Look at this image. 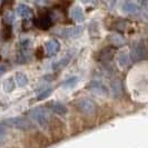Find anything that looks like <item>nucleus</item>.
<instances>
[{"label":"nucleus","instance_id":"1","mask_svg":"<svg viewBox=\"0 0 148 148\" xmlns=\"http://www.w3.org/2000/svg\"><path fill=\"white\" fill-rule=\"evenodd\" d=\"M30 118L32 119L37 125H39L40 127H46L48 125V114L47 111L45 110L44 108H35V109H31L29 112Z\"/></svg>","mask_w":148,"mask_h":148},{"label":"nucleus","instance_id":"2","mask_svg":"<svg viewBox=\"0 0 148 148\" xmlns=\"http://www.w3.org/2000/svg\"><path fill=\"white\" fill-rule=\"evenodd\" d=\"M77 109L85 114V115H92L97 110V105L94 100L89 99V98H82L77 101Z\"/></svg>","mask_w":148,"mask_h":148},{"label":"nucleus","instance_id":"3","mask_svg":"<svg viewBox=\"0 0 148 148\" xmlns=\"http://www.w3.org/2000/svg\"><path fill=\"white\" fill-rule=\"evenodd\" d=\"M7 126L14 127L17 129H21V130H29L34 128L32 123L29 119L25 118V117H15V118H10L6 121Z\"/></svg>","mask_w":148,"mask_h":148},{"label":"nucleus","instance_id":"4","mask_svg":"<svg viewBox=\"0 0 148 148\" xmlns=\"http://www.w3.org/2000/svg\"><path fill=\"white\" fill-rule=\"evenodd\" d=\"M132 59L135 60V61H138V60L144 59L147 55V50L145 48V46L140 42L138 44H135L132 47Z\"/></svg>","mask_w":148,"mask_h":148},{"label":"nucleus","instance_id":"5","mask_svg":"<svg viewBox=\"0 0 148 148\" xmlns=\"http://www.w3.org/2000/svg\"><path fill=\"white\" fill-rule=\"evenodd\" d=\"M88 89L92 92H96L98 95H101V96H106L108 94V89L105 86L104 84H101L98 80H92L88 84Z\"/></svg>","mask_w":148,"mask_h":148},{"label":"nucleus","instance_id":"6","mask_svg":"<svg viewBox=\"0 0 148 148\" xmlns=\"http://www.w3.org/2000/svg\"><path fill=\"white\" fill-rule=\"evenodd\" d=\"M82 32V27L77 26V27H71V28H66V29L61 30L60 35L62 37L66 38H76L78 37Z\"/></svg>","mask_w":148,"mask_h":148},{"label":"nucleus","instance_id":"7","mask_svg":"<svg viewBox=\"0 0 148 148\" xmlns=\"http://www.w3.org/2000/svg\"><path fill=\"white\" fill-rule=\"evenodd\" d=\"M123 11L128 15H136L140 12V7L133 1H126L123 5Z\"/></svg>","mask_w":148,"mask_h":148},{"label":"nucleus","instance_id":"8","mask_svg":"<svg viewBox=\"0 0 148 148\" xmlns=\"http://www.w3.org/2000/svg\"><path fill=\"white\" fill-rule=\"evenodd\" d=\"M60 49V44L58 40L56 39H51L49 40L47 44H46V51H47V55L48 56H53L56 55L57 52L59 51Z\"/></svg>","mask_w":148,"mask_h":148},{"label":"nucleus","instance_id":"9","mask_svg":"<svg viewBox=\"0 0 148 148\" xmlns=\"http://www.w3.org/2000/svg\"><path fill=\"white\" fill-rule=\"evenodd\" d=\"M110 91L112 94V96L118 98L123 95V85H121V82L118 80V79H115L112 80L110 84Z\"/></svg>","mask_w":148,"mask_h":148},{"label":"nucleus","instance_id":"10","mask_svg":"<svg viewBox=\"0 0 148 148\" xmlns=\"http://www.w3.org/2000/svg\"><path fill=\"white\" fill-rule=\"evenodd\" d=\"M48 106H49V109L53 111L55 114H57V115H65L67 112V107L64 104L59 103V101L50 103Z\"/></svg>","mask_w":148,"mask_h":148},{"label":"nucleus","instance_id":"11","mask_svg":"<svg viewBox=\"0 0 148 148\" xmlns=\"http://www.w3.org/2000/svg\"><path fill=\"white\" fill-rule=\"evenodd\" d=\"M16 14L19 17H22V18H30L32 16L30 7H28L27 5H23V3L18 5V7L16 9Z\"/></svg>","mask_w":148,"mask_h":148},{"label":"nucleus","instance_id":"12","mask_svg":"<svg viewBox=\"0 0 148 148\" xmlns=\"http://www.w3.org/2000/svg\"><path fill=\"white\" fill-rule=\"evenodd\" d=\"M36 23L40 29H49L52 25V20L49 16H41L37 19Z\"/></svg>","mask_w":148,"mask_h":148},{"label":"nucleus","instance_id":"13","mask_svg":"<svg viewBox=\"0 0 148 148\" xmlns=\"http://www.w3.org/2000/svg\"><path fill=\"white\" fill-rule=\"evenodd\" d=\"M112 56H114V49L110 48V47H107V48H105V49H103L100 51V53H99V60L103 61V62L109 61V60H111Z\"/></svg>","mask_w":148,"mask_h":148},{"label":"nucleus","instance_id":"14","mask_svg":"<svg viewBox=\"0 0 148 148\" xmlns=\"http://www.w3.org/2000/svg\"><path fill=\"white\" fill-rule=\"evenodd\" d=\"M70 15H71V17H73L74 20H76V21H78V22L84 21V19H85V16H84V12H82V9L79 7L73 8Z\"/></svg>","mask_w":148,"mask_h":148},{"label":"nucleus","instance_id":"15","mask_svg":"<svg viewBox=\"0 0 148 148\" xmlns=\"http://www.w3.org/2000/svg\"><path fill=\"white\" fill-rule=\"evenodd\" d=\"M130 57L128 56V53L127 52H120L118 56V64L120 67H123V68H126L130 65Z\"/></svg>","mask_w":148,"mask_h":148},{"label":"nucleus","instance_id":"16","mask_svg":"<svg viewBox=\"0 0 148 148\" xmlns=\"http://www.w3.org/2000/svg\"><path fill=\"white\" fill-rule=\"evenodd\" d=\"M28 84V77L23 74L16 75V85L18 87H25Z\"/></svg>","mask_w":148,"mask_h":148},{"label":"nucleus","instance_id":"17","mask_svg":"<svg viewBox=\"0 0 148 148\" xmlns=\"http://www.w3.org/2000/svg\"><path fill=\"white\" fill-rule=\"evenodd\" d=\"M15 86H16V84H15V82H14V79H12V78H9V79H7V80L5 82V84H3V89H5L6 92H10V91H12V90L15 89Z\"/></svg>","mask_w":148,"mask_h":148},{"label":"nucleus","instance_id":"18","mask_svg":"<svg viewBox=\"0 0 148 148\" xmlns=\"http://www.w3.org/2000/svg\"><path fill=\"white\" fill-rule=\"evenodd\" d=\"M78 82V78L77 77H71V78H69V79H67L65 82H62V87H65V88H70V87H74L75 85L77 84Z\"/></svg>","mask_w":148,"mask_h":148},{"label":"nucleus","instance_id":"19","mask_svg":"<svg viewBox=\"0 0 148 148\" xmlns=\"http://www.w3.org/2000/svg\"><path fill=\"white\" fill-rule=\"evenodd\" d=\"M52 92V88L51 87H49V88H46L45 90H42V92L41 94H39L37 97L38 100H42L45 98H47V97L50 96V94Z\"/></svg>","mask_w":148,"mask_h":148},{"label":"nucleus","instance_id":"20","mask_svg":"<svg viewBox=\"0 0 148 148\" xmlns=\"http://www.w3.org/2000/svg\"><path fill=\"white\" fill-rule=\"evenodd\" d=\"M68 61H69V57H67V58H64V59L59 60L58 62H56L53 66H52V68L53 69H60V68H62V67H65L68 64Z\"/></svg>","mask_w":148,"mask_h":148},{"label":"nucleus","instance_id":"21","mask_svg":"<svg viewBox=\"0 0 148 148\" xmlns=\"http://www.w3.org/2000/svg\"><path fill=\"white\" fill-rule=\"evenodd\" d=\"M14 19H15V16H14L12 12H8L7 15H6V17H5V20H6V22L9 23V25H10V23H12Z\"/></svg>","mask_w":148,"mask_h":148},{"label":"nucleus","instance_id":"22","mask_svg":"<svg viewBox=\"0 0 148 148\" xmlns=\"http://www.w3.org/2000/svg\"><path fill=\"white\" fill-rule=\"evenodd\" d=\"M29 47V40H22L21 41V48L23 50H26Z\"/></svg>","mask_w":148,"mask_h":148},{"label":"nucleus","instance_id":"23","mask_svg":"<svg viewBox=\"0 0 148 148\" xmlns=\"http://www.w3.org/2000/svg\"><path fill=\"white\" fill-rule=\"evenodd\" d=\"M5 139H6V134L0 132V145H2L5 143Z\"/></svg>","mask_w":148,"mask_h":148},{"label":"nucleus","instance_id":"24","mask_svg":"<svg viewBox=\"0 0 148 148\" xmlns=\"http://www.w3.org/2000/svg\"><path fill=\"white\" fill-rule=\"evenodd\" d=\"M6 71V67L5 66H0V75H2Z\"/></svg>","mask_w":148,"mask_h":148}]
</instances>
